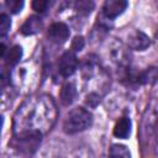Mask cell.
<instances>
[{"instance_id":"cell-12","label":"cell","mask_w":158,"mask_h":158,"mask_svg":"<svg viewBox=\"0 0 158 158\" xmlns=\"http://www.w3.org/2000/svg\"><path fill=\"white\" fill-rule=\"evenodd\" d=\"M21 58H22V47L17 46V44L12 46L11 48H7L5 56L2 57V59L5 60V64L9 68L19 65V62Z\"/></svg>"},{"instance_id":"cell-8","label":"cell","mask_w":158,"mask_h":158,"mask_svg":"<svg viewBox=\"0 0 158 158\" xmlns=\"http://www.w3.org/2000/svg\"><path fill=\"white\" fill-rule=\"evenodd\" d=\"M126 46L133 51H144L151 46V40L144 32L139 30H133L127 35Z\"/></svg>"},{"instance_id":"cell-19","label":"cell","mask_w":158,"mask_h":158,"mask_svg":"<svg viewBox=\"0 0 158 158\" xmlns=\"http://www.w3.org/2000/svg\"><path fill=\"white\" fill-rule=\"evenodd\" d=\"M100 100H101L100 94H96V93H89V94L86 95L85 104H86L89 107H95V106H98V104L100 102Z\"/></svg>"},{"instance_id":"cell-5","label":"cell","mask_w":158,"mask_h":158,"mask_svg":"<svg viewBox=\"0 0 158 158\" xmlns=\"http://www.w3.org/2000/svg\"><path fill=\"white\" fill-rule=\"evenodd\" d=\"M78 67H79V60L77 53L69 49L60 56L57 64V70L62 78H69L77 72Z\"/></svg>"},{"instance_id":"cell-9","label":"cell","mask_w":158,"mask_h":158,"mask_svg":"<svg viewBox=\"0 0 158 158\" xmlns=\"http://www.w3.org/2000/svg\"><path fill=\"white\" fill-rule=\"evenodd\" d=\"M131 130H132V122L131 118L128 116H122L120 117L112 130V133L116 138H121V139H126L130 137L131 135Z\"/></svg>"},{"instance_id":"cell-7","label":"cell","mask_w":158,"mask_h":158,"mask_svg":"<svg viewBox=\"0 0 158 158\" xmlns=\"http://www.w3.org/2000/svg\"><path fill=\"white\" fill-rule=\"evenodd\" d=\"M128 6V2L125 0H106L102 5L101 16L109 21H114L118 17Z\"/></svg>"},{"instance_id":"cell-18","label":"cell","mask_w":158,"mask_h":158,"mask_svg":"<svg viewBox=\"0 0 158 158\" xmlns=\"http://www.w3.org/2000/svg\"><path fill=\"white\" fill-rule=\"evenodd\" d=\"M84 44H85V41L81 36H75L74 40L72 41V44H70V51H73L74 53L77 52H80L83 48H84Z\"/></svg>"},{"instance_id":"cell-11","label":"cell","mask_w":158,"mask_h":158,"mask_svg":"<svg viewBox=\"0 0 158 158\" xmlns=\"http://www.w3.org/2000/svg\"><path fill=\"white\" fill-rule=\"evenodd\" d=\"M77 96H78V89H77L74 83L67 81L62 85V89H60V93H59V99H60V102L64 106L72 105L75 101Z\"/></svg>"},{"instance_id":"cell-17","label":"cell","mask_w":158,"mask_h":158,"mask_svg":"<svg viewBox=\"0 0 158 158\" xmlns=\"http://www.w3.org/2000/svg\"><path fill=\"white\" fill-rule=\"evenodd\" d=\"M49 5H51V2L47 1V0H35V1H32V9L38 14L46 12Z\"/></svg>"},{"instance_id":"cell-1","label":"cell","mask_w":158,"mask_h":158,"mask_svg":"<svg viewBox=\"0 0 158 158\" xmlns=\"http://www.w3.org/2000/svg\"><path fill=\"white\" fill-rule=\"evenodd\" d=\"M58 117V109L48 94L30 95L15 111L12 117L14 137L41 138L48 133Z\"/></svg>"},{"instance_id":"cell-14","label":"cell","mask_w":158,"mask_h":158,"mask_svg":"<svg viewBox=\"0 0 158 158\" xmlns=\"http://www.w3.org/2000/svg\"><path fill=\"white\" fill-rule=\"evenodd\" d=\"M95 4L90 0H81V1H75L73 2V10H75V12L79 16H86L89 15L93 9H94Z\"/></svg>"},{"instance_id":"cell-10","label":"cell","mask_w":158,"mask_h":158,"mask_svg":"<svg viewBox=\"0 0 158 158\" xmlns=\"http://www.w3.org/2000/svg\"><path fill=\"white\" fill-rule=\"evenodd\" d=\"M43 26V22H42V19L40 16H30L26 19V21L22 23L21 28H20V32L23 35V36H32V35H36L41 31Z\"/></svg>"},{"instance_id":"cell-4","label":"cell","mask_w":158,"mask_h":158,"mask_svg":"<svg viewBox=\"0 0 158 158\" xmlns=\"http://www.w3.org/2000/svg\"><path fill=\"white\" fill-rule=\"evenodd\" d=\"M107 57L112 64L117 67L118 70L123 72L131 67V54L130 48L121 41L114 40L107 46Z\"/></svg>"},{"instance_id":"cell-13","label":"cell","mask_w":158,"mask_h":158,"mask_svg":"<svg viewBox=\"0 0 158 158\" xmlns=\"http://www.w3.org/2000/svg\"><path fill=\"white\" fill-rule=\"evenodd\" d=\"M109 158H131V152L125 144L114 143L109 148Z\"/></svg>"},{"instance_id":"cell-15","label":"cell","mask_w":158,"mask_h":158,"mask_svg":"<svg viewBox=\"0 0 158 158\" xmlns=\"http://www.w3.org/2000/svg\"><path fill=\"white\" fill-rule=\"evenodd\" d=\"M10 28H11V20L9 15L1 14L0 15V36L5 37L6 33L10 31Z\"/></svg>"},{"instance_id":"cell-2","label":"cell","mask_w":158,"mask_h":158,"mask_svg":"<svg viewBox=\"0 0 158 158\" xmlns=\"http://www.w3.org/2000/svg\"><path fill=\"white\" fill-rule=\"evenodd\" d=\"M41 78V67L36 60H27L16 65L9 73V81L12 86L23 94H31L36 90Z\"/></svg>"},{"instance_id":"cell-6","label":"cell","mask_w":158,"mask_h":158,"mask_svg":"<svg viewBox=\"0 0 158 158\" xmlns=\"http://www.w3.org/2000/svg\"><path fill=\"white\" fill-rule=\"evenodd\" d=\"M69 35H70V30L68 25L62 21L53 22L47 31L48 40L56 44H63L64 42H67V40L69 38Z\"/></svg>"},{"instance_id":"cell-16","label":"cell","mask_w":158,"mask_h":158,"mask_svg":"<svg viewBox=\"0 0 158 158\" xmlns=\"http://www.w3.org/2000/svg\"><path fill=\"white\" fill-rule=\"evenodd\" d=\"M5 4H6V7L10 10V12H12V14L20 12L25 5V2L22 0H7Z\"/></svg>"},{"instance_id":"cell-3","label":"cell","mask_w":158,"mask_h":158,"mask_svg":"<svg viewBox=\"0 0 158 158\" xmlns=\"http://www.w3.org/2000/svg\"><path fill=\"white\" fill-rule=\"evenodd\" d=\"M93 114L88 109L83 106L74 107L67 114L64 118L63 131L67 135H75L83 132L93 125Z\"/></svg>"}]
</instances>
